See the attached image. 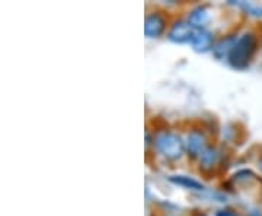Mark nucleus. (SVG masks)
Returning <instances> with one entry per match:
<instances>
[{"label":"nucleus","instance_id":"11","mask_svg":"<svg viewBox=\"0 0 262 216\" xmlns=\"http://www.w3.org/2000/svg\"><path fill=\"white\" fill-rule=\"evenodd\" d=\"M232 5L244 9L248 15H251L253 18H262V6L256 5L252 2H230Z\"/></svg>","mask_w":262,"mask_h":216},{"label":"nucleus","instance_id":"9","mask_svg":"<svg viewBox=\"0 0 262 216\" xmlns=\"http://www.w3.org/2000/svg\"><path fill=\"white\" fill-rule=\"evenodd\" d=\"M168 181L170 184L177 186V187L185 188V190H189V191H204L206 187L201 181H198L194 177H189V175H185V174H175V175H169Z\"/></svg>","mask_w":262,"mask_h":216},{"label":"nucleus","instance_id":"16","mask_svg":"<svg viewBox=\"0 0 262 216\" xmlns=\"http://www.w3.org/2000/svg\"><path fill=\"white\" fill-rule=\"evenodd\" d=\"M192 216H208L207 213H203V212H196V213H192Z\"/></svg>","mask_w":262,"mask_h":216},{"label":"nucleus","instance_id":"5","mask_svg":"<svg viewBox=\"0 0 262 216\" xmlns=\"http://www.w3.org/2000/svg\"><path fill=\"white\" fill-rule=\"evenodd\" d=\"M194 29L195 28H192L188 21L178 19L170 25L168 31V38L172 43H177V44L189 43L192 38V34H194Z\"/></svg>","mask_w":262,"mask_h":216},{"label":"nucleus","instance_id":"13","mask_svg":"<svg viewBox=\"0 0 262 216\" xmlns=\"http://www.w3.org/2000/svg\"><path fill=\"white\" fill-rule=\"evenodd\" d=\"M215 216H239V213L233 209H220L215 212Z\"/></svg>","mask_w":262,"mask_h":216},{"label":"nucleus","instance_id":"12","mask_svg":"<svg viewBox=\"0 0 262 216\" xmlns=\"http://www.w3.org/2000/svg\"><path fill=\"white\" fill-rule=\"evenodd\" d=\"M234 184H249L251 181L256 180V175L253 174L251 169H239L237 172H234L233 175Z\"/></svg>","mask_w":262,"mask_h":216},{"label":"nucleus","instance_id":"1","mask_svg":"<svg viewBox=\"0 0 262 216\" xmlns=\"http://www.w3.org/2000/svg\"><path fill=\"white\" fill-rule=\"evenodd\" d=\"M256 51H258V37L251 31H246L236 40L233 48L227 57V63L234 70H246L251 66Z\"/></svg>","mask_w":262,"mask_h":216},{"label":"nucleus","instance_id":"10","mask_svg":"<svg viewBox=\"0 0 262 216\" xmlns=\"http://www.w3.org/2000/svg\"><path fill=\"white\" fill-rule=\"evenodd\" d=\"M211 19V13L210 9L206 5H200L195 6L194 9L188 13V22L192 28H206V25Z\"/></svg>","mask_w":262,"mask_h":216},{"label":"nucleus","instance_id":"7","mask_svg":"<svg viewBox=\"0 0 262 216\" xmlns=\"http://www.w3.org/2000/svg\"><path fill=\"white\" fill-rule=\"evenodd\" d=\"M220 162V152L215 146H207V149L203 152V155L198 158V168L201 172L208 174L211 172L213 169L217 168Z\"/></svg>","mask_w":262,"mask_h":216},{"label":"nucleus","instance_id":"14","mask_svg":"<svg viewBox=\"0 0 262 216\" xmlns=\"http://www.w3.org/2000/svg\"><path fill=\"white\" fill-rule=\"evenodd\" d=\"M248 216H262L261 212H258V210H252V212H249V215Z\"/></svg>","mask_w":262,"mask_h":216},{"label":"nucleus","instance_id":"3","mask_svg":"<svg viewBox=\"0 0 262 216\" xmlns=\"http://www.w3.org/2000/svg\"><path fill=\"white\" fill-rule=\"evenodd\" d=\"M168 28V18L159 10L150 12L144 19V35L147 38H160Z\"/></svg>","mask_w":262,"mask_h":216},{"label":"nucleus","instance_id":"6","mask_svg":"<svg viewBox=\"0 0 262 216\" xmlns=\"http://www.w3.org/2000/svg\"><path fill=\"white\" fill-rule=\"evenodd\" d=\"M189 44L196 53H207L214 47V35L206 28H195Z\"/></svg>","mask_w":262,"mask_h":216},{"label":"nucleus","instance_id":"2","mask_svg":"<svg viewBox=\"0 0 262 216\" xmlns=\"http://www.w3.org/2000/svg\"><path fill=\"white\" fill-rule=\"evenodd\" d=\"M153 145L163 158L169 161H177L184 155L185 142L182 138L173 132L162 130L153 136Z\"/></svg>","mask_w":262,"mask_h":216},{"label":"nucleus","instance_id":"15","mask_svg":"<svg viewBox=\"0 0 262 216\" xmlns=\"http://www.w3.org/2000/svg\"><path fill=\"white\" fill-rule=\"evenodd\" d=\"M258 169H259V172L262 174V156L259 158V161H258Z\"/></svg>","mask_w":262,"mask_h":216},{"label":"nucleus","instance_id":"8","mask_svg":"<svg viewBox=\"0 0 262 216\" xmlns=\"http://www.w3.org/2000/svg\"><path fill=\"white\" fill-rule=\"evenodd\" d=\"M237 37H239L237 34H229V35H225L223 38H220L219 41H215L214 47L211 50L213 56L217 60H226L227 62V57L230 54V51H232Z\"/></svg>","mask_w":262,"mask_h":216},{"label":"nucleus","instance_id":"4","mask_svg":"<svg viewBox=\"0 0 262 216\" xmlns=\"http://www.w3.org/2000/svg\"><path fill=\"white\" fill-rule=\"evenodd\" d=\"M207 138L203 130L194 129L188 133L187 141H185V149L187 155L191 160H196L203 155V152L207 149Z\"/></svg>","mask_w":262,"mask_h":216}]
</instances>
